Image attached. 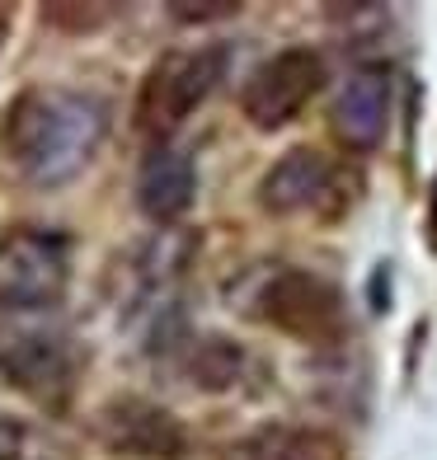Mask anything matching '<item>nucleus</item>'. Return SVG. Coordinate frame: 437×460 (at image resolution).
Instances as JSON below:
<instances>
[{
  "label": "nucleus",
  "mask_w": 437,
  "mask_h": 460,
  "mask_svg": "<svg viewBox=\"0 0 437 460\" xmlns=\"http://www.w3.org/2000/svg\"><path fill=\"white\" fill-rule=\"evenodd\" d=\"M103 137H109V109H103V99H94L85 90H67V85L24 90L10 103L5 128H0L10 164L33 188L71 183L94 160Z\"/></svg>",
  "instance_id": "f257e3e1"
},
{
  "label": "nucleus",
  "mask_w": 437,
  "mask_h": 460,
  "mask_svg": "<svg viewBox=\"0 0 437 460\" xmlns=\"http://www.w3.org/2000/svg\"><path fill=\"white\" fill-rule=\"evenodd\" d=\"M240 310L273 324L297 343H339L348 333L343 291L325 282L320 273H306V268H268V273H259Z\"/></svg>",
  "instance_id": "f03ea898"
},
{
  "label": "nucleus",
  "mask_w": 437,
  "mask_h": 460,
  "mask_svg": "<svg viewBox=\"0 0 437 460\" xmlns=\"http://www.w3.org/2000/svg\"><path fill=\"white\" fill-rule=\"evenodd\" d=\"M226 75V48H174L165 52L151 71H146L137 90V132L156 146H170V137L189 122L207 94L221 85Z\"/></svg>",
  "instance_id": "7ed1b4c3"
},
{
  "label": "nucleus",
  "mask_w": 437,
  "mask_h": 460,
  "mask_svg": "<svg viewBox=\"0 0 437 460\" xmlns=\"http://www.w3.org/2000/svg\"><path fill=\"white\" fill-rule=\"evenodd\" d=\"M358 174L334 164L329 155L310 151V146H297L282 160H273V170L259 183V202L263 212L273 217H297V212H320L329 221H339L348 212L352 193H358Z\"/></svg>",
  "instance_id": "20e7f679"
},
{
  "label": "nucleus",
  "mask_w": 437,
  "mask_h": 460,
  "mask_svg": "<svg viewBox=\"0 0 437 460\" xmlns=\"http://www.w3.org/2000/svg\"><path fill=\"white\" fill-rule=\"evenodd\" d=\"M325 75H329L325 57L316 48H282L249 71L240 90V109L254 128L278 132L291 118L306 113V103H316V94L325 90Z\"/></svg>",
  "instance_id": "39448f33"
},
{
  "label": "nucleus",
  "mask_w": 437,
  "mask_h": 460,
  "mask_svg": "<svg viewBox=\"0 0 437 460\" xmlns=\"http://www.w3.org/2000/svg\"><path fill=\"white\" fill-rule=\"evenodd\" d=\"M71 282V244L52 230H10L0 240V310H43Z\"/></svg>",
  "instance_id": "423d86ee"
},
{
  "label": "nucleus",
  "mask_w": 437,
  "mask_h": 460,
  "mask_svg": "<svg viewBox=\"0 0 437 460\" xmlns=\"http://www.w3.org/2000/svg\"><path fill=\"white\" fill-rule=\"evenodd\" d=\"M0 376L33 394V400L61 404L80 376V352L67 329L52 324H14L0 329Z\"/></svg>",
  "instance_id": "0eeeda50"
},
{
  "label": "nucleus",
  "mask_w": 437,
  "mask_h": 460,
  "mask_svg": "<svg viewBox=\"0 0 437 460\" xmlns=\"http://www.w3.org/2000/svg\"><path fill=\"white\" fill-rule=\"evenodd\" d=\"M395 94H400V80L386 61H367L358 66L329 103V132L343 151H377L390 132L395 118Z\"/></svg>",
  "instance_id": "6e6552de"
},
{
  "label": "nucleus",
  "mask_w": 437,
  "mask_h": 460,
  "mask_svg": "<svg viewBox=\"0 0 437 460\" xmlns=\"http://www.w3.org/2000/svg\"><path fill=\"white\" fill-rule=\"evenodd\" d=\"M94 437L118 456L137 460H179L189 451V428L151 400H113L94 418Z\"/></svg>",
  "instance_id": "1a4fd4ad"
},
{
  "label": "nucleus",
  "mask_w": 437,
  "mask_h": 460,
  "mask_svg": "<svg viewBox=\"0 0 437 460\" xmlns=\"http://www.w3.org/2000/svg\"><path fill=\"white\" fill-rule=\"evenodd\" d=\"M198 198V170L179 146H151L137 170V207L160 226H174Z\"/></svg>",
  "instance_id": "9d476101"
},
{
  "label": "nucleus",
  "mask_w": 437,
  "mask_h": 460,
  "mask_svg": "<svg viewBox=\"0 0 437 460\" xmlns=\"http://www.w3.org/2000/svg\"><path fill=\"white\" fill-rule=\"evenodd\" d=\"M226 460H348V447L325 428L301 423H263L236 437L226 447Z\"/></svg>",
  "instance_id": "9b49d317"
},
{
  "label": "nucleus",
  "mask_w": 437,
  "mask_h": 460,
  "mask_svg": "<svg viewBox=\"0 0 437 460\" xmlns=\"http://www.w3.org/2000/svg\"><path fill=\"white\" fill-rule=\"evenodd\" d=\"M245 367H249L245 348H236L231 339H198L183 352V376L202 390H231L245 376Z\"/></svg>",
  "instance_id": "f8f14e48"
},
{
  "label": "nucleus",
  "mask_w": 437,
  "mask_h": 460,
  "mask_svg": "<svg viewBox=\"0 0 437 460\" xmlns=\"http://www.w3.org/2000/svg\"><path fill=\"white\" fill-rule=\"evenodd\" d=\"M174 19H198V24H207V19H226L236 14V5H170Z\"/></svg>",
  "instance_id": "ddd939ff"
},
{
  "label": "nucleus",
  "mask_w": 437,
  "mask_h": 460,
  "mask_svg": "<svg viewBox=\"0 0 437 460\" xmlns=\"http://www.w3.org/2000/svg\"><path fill=\"white\" fill-rule=\"evenodd\" d=\"M0 38H5V10H0Z\"/></svg>",
  "instance_id": "4468645a"
}]
</instances>
